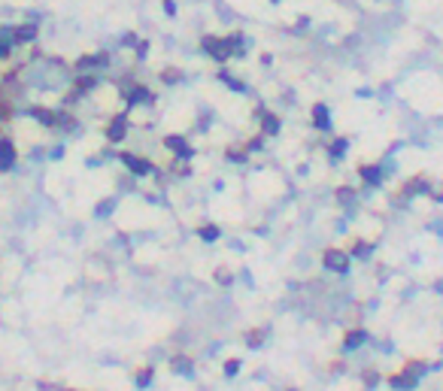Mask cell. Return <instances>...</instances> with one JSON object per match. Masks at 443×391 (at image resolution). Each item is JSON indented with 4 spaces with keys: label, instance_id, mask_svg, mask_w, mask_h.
<instances>
[{
    "label": "cell",
    "instance_id": "obj_1",
    "mask_svg": "<svg viewBox=\"0 0 443 391\" xmlns=\"http://www.w3.org/2000/svg\"><path fill=\"white\" fill-rule=\"evenodd\" d=\"M118 97L125 100V109H137V107H155V100H158V94L152 92L146 82H137V79H131V82H122L118 85Z\"/></svg>",
    "mask_w": 443,
    "mask_h": 391
},
{
    "label": "cell",
    "instance_id": "obj_2",
    "mask_svg": "<svg viewBox=\"0 0 443 391\" xmlns=\"http://www.w3.org/2000/svg\"><path fill=\"white\" fill-rule=\"evenodd\" d=\"M128 137H131V113L128 109L112 113L107 118V124H103V139H107L110 146H122Z\"/></svg>",
    "mask_w": 443,
    "mask_h": 391
},
{
    "label": "cell",
    "instance_id": "obj_3",
    "mask_svg": "<svg viewBox=\"0 0 443 391\" xmlns=\"http://www.w3.org/2000/svg\"><path fill=\"white\" fill-rule=\"evenodd\" d=\"M118 161H122V167L131 173V176L137 179H149V176H158V164L152 161V158L146 155H137V152H118Z\"/></svg>",
    "mask_w": 443,
    "mask_h": 391
},
{
    "label": "cell",
    "instance_id": "obj_4",
    "mask_svg": "<svg viewBox=\"0 0 443 391\" xmlns=\"http://www.w3.org/2000/svg\"><path fill=\"white\" fill-rule=\"evenodd\" d=\"M322 267H325L328 273H334V276H349V270H353V258H349L346 249L328 246L325 252H322Z\"/></svg>",
    "mask_w": 443,
    "mask_h": 391
},
{
    "label": "cell",
    "instance_id": "obj_5",
    "mask_svg": "<svg viewBox=\"0 0 443 391\" xmlns=\"http://www.w3.org/2000/svg\"><path fill=\"white\" fill-rule=\"evenodd\" d=\"M110 52H86V55H79V58L73 61V64H70V70H73V73H103V70L110 67Z\"/></svg>",
    "mask_w": 443,
    "mask_h": 391
},
{
    "label": "cell",
    "instance_id": "obj_6",
    "mask_svg": "<svg viewBox=\"0 0 443 391\" xmlns=\"http://www.w3.org/2000/svg\"><path fill=\"white\" fill-rule=\"evenodd\" d=\"M201 52L207 55L210 61H216V64H228L231 58H234V52L228 49L222 37H213V33H203L201 37Z\"/></svg>",
    "mask_w": 443,
    "mask_h": 391
},
{
    "label": "cell",
    "instance_id": "obj_7",
    "mask_svg": "<svg viewBox=\"0 0 443 391\" xmlns=\"http://www.w3.org/2000/svg\"><path fill=\"white\" fill-rule=\"evenodd\" d=\"M22 161V152H18V143L10 134H0V173H12Z\"/></svg>",
    "mask_w": 443,
    "mask_h": 391
},
{
    "label": "cell",
    "instance_id": "obj_8",
    "mask_svg": "<svg viewBox=\"0 0 443 391\" xmlns=\"http://www.w3.org/2000/svg\"><path fill=\"white\" fill-rule=\"evenodd\" d=\"M161 146H164L167 152H170L177 161H192L198 152H194V146L188 143V137L186 134H167L164 139H161Z\"/></svg>",
    "mask_w": 443,
    "mask_h": 391
},
{
    "label": "cell",
    "instance_id": "obj_9",
    "mask_svg": "<svg viewBox=\"0 0 443 391\" xmlns=\"http://www.w3.org/2000/svg\"><path fill=\"white\" fill-rule=\"evenodd\" d=\"M101 82H103L101 73H76V76H73V85H70V92H73V94L82 100V97L94 94L97 88H101Z\"/></svg>",
    "mask_w": 443,
    "mask_h": 391
},
{
    "label": "cell",
    "instance_id": "obj_10",
    "mask_svg": "<svg viewBox=\"0 0 443 391\" xmlns=\"http://www.w3.org/2000/svg\"><path fill=\"white\" fill-rule=\"evenodd\" d=\"M370 343V331L368 327H346L343 331V340H340V349L343 352H358Z\"/></svg>",
    "mask_w": 443,
    "mask_h": 391
},
{
    "label": "cell",
    "instance_id": "obj_11",
    "mask_svg": "<svg viewBox=\"0 0 443 391\" xmlns=\"http://www.w3.org/2000/svg\"><path fill=\"white\" fill-rule=\"evenodd\" d=\"M428 191H431V179L416 173V176H410L404 185H401V198L413 200V198H428Z\"/></svg>",
    "mask_w": 443,
    "mask_h": 391
},
{
    "label": "cell",
    "instance_id": "obj_12",
    "mask_svg": "<svg viewBox=\"0 0 443 391\" xmlns=\"http://www.w3.org/2000/svg\"><path fill=\"white\" fill-rule=\"evenodd\" d=\"M310 124L316 131H319V134H331V107H328V103H313L310 107Z\"/></svg>",
    "mask_w": 443,
    "mask_h": 391
},
{
    "label": "cell",
    "instance_id": "obj_13",
    "mask_svg": "<svg viewBox=\"0 0 443 391\" xmlns=\"http://www.w3.org/2000/svg\"><path fill=\"white\" fill-rule=\"evenodd\" d=\"M258 134L264 139H277L283 134V116H277L273 109H264V116L258 118Z\"/></svg>",
    "mask_w": 443,
    "mask_h": 391
},
{
    "label": "cell",
    "instance_id": "obj_14",
    "mask_svg": "<svg viewBox=\"0 0 443 391\" xmlns=\"http://www.w3.org/2000/svg\"><path fill=\"white\" fill-rule=\"evenodd\" d=\"M419 382H422V379H416L413 373H407L404 367L385 376V386H389L392 391H416V388H419Z\"/></svg>",
    "mask_w": 443,
    "mask_h": 391
},
{
    "label": "cell",
    "instance_id": "obj_15",
    "mask_svg": "<svg viewBox=\"0 0 443 391\" xmlns=\"http://www.w3.org/2000/svg\"><path fill=\"white\" fill-rule=\"evenodd\" d=\"M358 179L364 183V188H383L385 183L383 164H358Z\"/></svg>",
    "mask_w": 443,
    "mask_h": 391
},
{
    "label": "cell",
    "instance_id": "obj_16",
    "mask_svg": "<svg viewBox=\"0 0 443 391\" xmlns=\"http://www.w3.org/2000/svg\"><path fill=\"white\" fill-rule=\"evenodd\" d=\"M349 258L353 261H368V258H374V252H377V243L374 240H364V237H355L353 243H349Z\"/></svg>",
    "mask_w": 443,
    "mask_h": 391
},
{
    "label": "cell",
    "instance_id": "obj_17",
    "mask_svg": "<svg viewBox=\"0 0 443 391\" xmlns=\"http://www.w3.org/2000/svg\"><path fill=\"white\" fill-rule=\"evenodd\" d=\"M346 155H349V137H334L325 143V158L331 164H340Z\"/></svg>",
    "mask_w": 443,
    "mask_h": 391
},
{
    "label": "cell",
    "instance_id": "obj_18",
    "mask_svg": "<svg viewBox=\"0 0 443 391\" xmlns=\"http://www.w3.org/2000/svg\"><path fill=\"white\" fill-rule=\"evenodd\" d=\"M267 337H270V327H249V331L243 334V343H246V349H262L264 343H267Z\"/></svg>",
    "mask_w": 443,
    "mask_h": 391
},
{
    "label": "cell",
    "instance_id": "obj_19",
    "mask_svg": "<svg viewBox=\"0 0 443 391\" xmlns=\"http://www.w3.org/2000/svg\"><path fill=\"white\" fill-rule=\"evenodd\" d=\"M170 373H177V376H186V379H192L194 376V361L188 358V355H173L170 358Z\"/></svg>",
    "mask_w": 443,
    "mask_h": 391
},
{
    "label": "cell",
    "instance_id": "obj_20",
    "mask_svg": "<svg viewBox=\"0 0 443 391\" xmlns=\"http://www.w3.org/2000/svg\"><path fill=\"white\" fill-rule=\"evenodd\" d=\"M334 200H337V204H340L343 209H353L355 200H358V188H353V185H337V188H334Z\"/></svg>",
    "mask_w": 443,
    "mask_h": 391
},
{
    "label": "cell",
    "instance_id": "obj_21",
    "mask_svg": "<svg viewBox=\"0 0 443 391\" xmlns=\"http://www.w3.org/2000/svg\"><path fill=\"white\" fill-rule=\"evenodd\" d=\"M134 386H137L140 391H146V388L155 386V367H152V364L137 367V373H134Z\"/></svg>",
    "mask_w": 443,
    "mask_h": 391
},
{
    "label": "cell",
    "instance_id": "obj_22",
    "mask_svg": "<svg viewBox=\"0 0 443 391\" xmlns=\"http://www.w3.org/2000/svg\"><path fill=\"white\" fill-rule=\"evenodd\" d=\"M194 234H198V240L201 243H219V237H222V228L216 225V221H203V225H198V230H194Z\"/></svg>",
    "mask_w": 443,
    "mask_h": 391
},
{
    "label": "cell",
    "instance_id": "obj_23",
    "mask_svg": "<svg viewBox=\"0 0 443 391\" xmlns=\"http://www.w3.org/2000/svg\"><path fill=\"white\" fill-rule=\"evenodd\" d=\"M216 79H219L222 85H228L234 94H249V88H246V82H240V79H237V76H231L228 70H219V73H216Z\"/></svg>",
    "mask_w": 443,
    "mask_h": 391
},
{
    "label": "cell",
    "instance_id": "obj_24",
    "mask_svg": "<svg viewBox=\"0 0 443 391\" xmlns=\"http://www.w3.org/2000/svg\"><path fill=\"white\" fill-rule=\"evenodd\" d=\"M249 152L243 149V143L240 146H228V149H225V161L228 164H237V167H243V164H249Z\"/></svg>",
    "mask_w": 443,
    "mask_h": 391
},
{
    "label": "cell",
    "instance_id": "obj_25",
    "mask_svg": "<svg viewBox=\"0 0 443 391\" xmlns=\"http://www.w3.org/2000/svg\"><path fill=\"white\" fill-rule=\"evenodd\" d=\"M116 206H118V198H116V194H110V198L97 200V204H94V219H110V215L116 213Z\"/></svg>",
    "mask_w": 443,
    "mask_h": 391
},
{
    "label": "cell",
    "instance_id": "obj_26",
    "mask_svg": "<svg viewBox=\"0 0 443 391\" xmlns=\"http://www.w3.org/2000/svg\"><path fill=\"white\" fill-rule=\"evenodd\" d=\"M158 82H161V85H179V82H182V70L179 67H161L158 70Z\"/></svg>",
    "mask_w": 443,
    "mask_h": 391
},
{
    "label": "cell",
    "instance_id": "obj_27",
    "mask_svg": "<svg viewBox=\"0 0 443 391\" xmlns=\"http://www.w3.org/2000/svg\"><path fill=\"white\" fill-rule=\"evenodd\" d=\"M404 370H407V373H413L416 379H422V376H425L428 370H431V364H428L425 358H407V361H404Z\"/></svg>",
    "mask_w": 443,
    "mask_h": 391
},
{
    "label": "cell",
    "instance_id": "obj_28",
    "mask_svg": "<svg viewBox=\"0 0 443 391\" xmlns=\"http://www.w3.org/2000/svg\"><path fill=\"white\" fill-rule=\"evenodd\" d=\"M213 282L219 285V288H231V285H234V273H231L228 267H216V273H213Z\"/></svg>",
    "mask_w": 443,
    "mask_h": 391
},
{
    "label": "cell",
    "instance_id": "obj_29",
    "mask_svg": "<svg viewBox=\"0 0 443 391\" xmlns=\"http://www.w3.org/2000/svg\"><path fill=\"white\" fill-rule=\"evenodd\" d=\"M240 370H243V361L240 358H225V364H222V376H225V379H234V376H240Z\"/></svg>",
    "mask_w": 443,
    "mask_h": 391
},
{
    "label": "cell",
    "instance_id": "obj_30",
    "mask_svg": "<svg viewBox=\"0 0 443 391\" xmlns=\"http://www.w3.org/2000/svg\"><path fill=\"white\" fill-rule=\"evenodd\" d=\"M379 382H383V376H379V370H374V367L362 370V386H364V388H377Z\"/></svg>",
    "mask_w": 443,
    "mask_h": 391
},
{
    "label": "cell",
    "instance_id": "obj_31",
    "mask_svg": "<svg viewBox=\"0 0 443 391\" xmlns=\"http://www.w3.org/2000/svg\"><path fill=\"white\" fill-rule=\"evenodd\" d=\"M264 143H267V139H264L262 134H252L249 139H243V149L249 152V155H255V152H262V149H264Z\"/></svg>",
    "mask_w": 443,
    "mask_h": 391
},
{
    "label": "cell",
    "instance_id": "obj_32",
    "mask_svg": "<svg viewBox=\"0 0 443 391\" xmlns=\"http://www.w3.org/2000/svg\"><path fill=\"white\" fill-rule=\"evenodd\" d=\"M149 49H152L149 40H140V43L134 46L131 52H134V58H137V61H146V58H149Z\"/></svg>",
    "mask_w": 443,
    "mask_h": 391
},
{
    "label": "cell",
    "instance_id": "obj_33",
    "mask_svg": "<svg viewBox=\"0 0 443 391\" xmlns=\"http://www.w3.org/2000/svg\"><path fill=\"white\" fill-rule=\"evenodd\" d=\"M137 43H140V37H137L134 31H125L122 37H118V49H134Z\"/></svg>",
    "mask_w": 443,
    "mask_h": 391
},
{
    "label": "cell",
    "instance_id": "obj_34",
    "mask_svg": "<svg viewBox=\"0 0 443 391\" xmlns=\"http://www.w3.org/2000/svg\"><path fill=\"white\" fill-rule=\"evenodd\" d=\"M161 10H164L167 18H177L179 16V3H177V0H161Z\"/></svg>",
    "mask_w": 443,
    "mask_h": 391
},
{
    "label": "cell",
    "instance_id": "obj_35",
    "mask_svg": "<svg viewBox=\"0 0 443 391\" xmlns=\"http://www.w3.org/2000/svg\"><path fill=\"white\" fill-rule=\"evenodd\" d=\"M428 198H431L434 204H443V183H438V185H431V191H428Z\"/></svg>",
    "mask_w": 443,
    "mask_h": 391
},
{
    "label": "cell",
    "instance_id": "obj_36",
    "mask_svg": "<svg viewBox=\"0 0 443 391\" xmlns=\"http://www.w3.org/2000/svg\"><path fill=\"white\" fill-rule=\"evenodd\" d=\"M310 27V16H298V22H294V31H307Z\"/></svg>",
    "mask_w": 443,
    "mask_h": 391
},
{
    "label": "cell",
    "instance_id": "obj_37",
    "mask_svg": "<svg viewBox=\"0 0 443 391\" xmlns=\"http://www.w3.org/2000/svg\"><path fill=\"white\" fill-rule=\"evenodd\" d=\"M258 61H262V67H270V64H273V55H267V52H264Z\"/></svg>",
    "mask_w": 443,
    "mask_h": 391
},
{
    "label": "cell",
    "instance_id": "obj_38",
    "mask_svg": "<svg viewBox=\"0 0 443 391\" xmlns=\"http://www.w3.org/2000/svg\"><path fill=\"white\" fill-rule=\"evenodd\" d=\"M67 391H76V388H67Z\"/></svg>",
    "mask_w": 443,
    "mask_h": 391
}]
</instances>
